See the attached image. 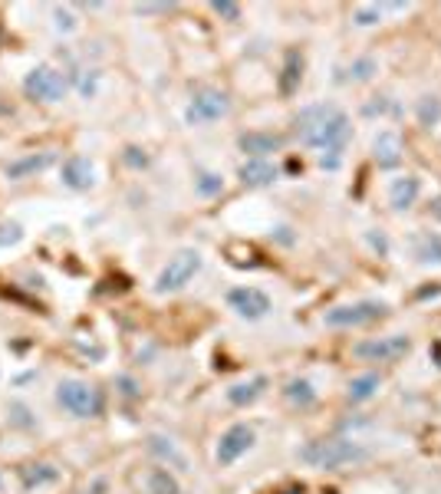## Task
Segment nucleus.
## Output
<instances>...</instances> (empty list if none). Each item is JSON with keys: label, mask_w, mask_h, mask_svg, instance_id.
I'll use <instances>...</instances> for the list:
<instances>
[{"label": "nucleus", "mask_w": 441, "mask_h": 494, "mask_svg": "<svg viewBox=\"0 0 441 494\" xmlns=\"http://www.w3.org/2000/svg\"><path fill=\"white\" fill-rule=\"evenodd\" d=\"M297 139L307 149L320 152V165L329 171L339 169L343 152L349 139H353V123L346 115L343 105L336 103H313L300 109L297 115Z\"/></svg>", "instance_id": "nucleus-1"}, {"label": "nucleus", "mask_w": 441, "mask_h": 494, "mask_svg": "<svg viewBox=\"0 0 441 494\" xmlns=\"http://www.w3.org/2000/svg\"><path fill=\"white\" fill-rule=\"evenodd\" d=\"M365 458L369 452L353 438H317L300 448V462H307L310 468H320V471H339L346 465L365 462Z\"/></svg>", "instance_id": "nucleus-2"}, {"label": "nucleus", "mask_w": 441, "mask_h": 494, "mask_svg": "<svg viewBox=\"0 0 441 494\" xmlns=\"http://www.w3.org/2000/svg\"><path fill=\"white\" fill-rule=\"evenodd\" d=\"M57 402L69 412V416H76V418H96V416H103V406H106V402H103V392L83 380L59 382Z\"/></svg>", "instance_id": "nucleus-3"}, {"label": "nucleus", "mask_w": 441, "mask_h": 494, "mask_svg": "<svg viewBox=\"0 0 441 494\" xmlns=\"http://www.w3.org/2000/svg\"><path fill=\"white\" fill-rule=\"evenodd\" d=\"M202 270V254L194 247H182L178 254L168 257V264L162 267V274L155 277V294H175L184 284H192V277Z\"/></svg>", "instance_id": "nucleus-4"}, {"label": "nucleus", "mask_w": 441, "mask_h": 494, "mask_svg": "<svg viewBox=\"0 0 441 494\" xmlns=\"http://www.w3.org/2000/svg\"><path fill=\"white\" fill-rule=\"evenodd\" d=\"M230 113V99L224 89H214V86H202L194 89L192 99H188V109H184V123L188 125H208L218 123Z\"/></svg>", "instance_id": "nucleus-5"}, {"label": "nucleus", "mask_w": 441, "mask_h": 494, "mask_svg": "<svg viewBox=\"0 0 441 494\" xmlns=\"http://www.w3.org/2000/svg\"><path fill=\"white\" fill-rule=\"evenodd\" d=\"M385 310H389V306H385L382 300H356V304H343L327 310L323 324L336 326V330H353V326H365V324L382 320Z\"/></svg>", "instance_id": "nucleus-6"}, {"label": "nucleus", "mask_w": 441, "mask_h": 494, "mask_svg": "<svg viewBox=\"0 0 441 494\" xmlns=\"http://www.w3.org/2000/svg\"><path fill=\"white\" fill-rule=\"evenodd\" d=\"M23 89H27L30 99H40V103H59V99L69 93V77L57 67H37L27 73Z\"/></svg>", "instance_id": "nucleus-7"}, {"label": "nucleus", "mask_w": 441, "mask_h": 494, "mask_svg": "<svg viewBox=\"0 0 441 494\" xmlns=\"http://www.w3.org/2000/svg\"><path fill=\"white\" fill-rule=\"evenodd\" d=\"M409 350H412V340L405 333H392V336H373V340L356 343L353 356L365 362H392L399 356H405Z\"/></svg>", "instance_id": "nucleus-8"}, {"label": "nucleus", "mask_w": 441, "mask_h": 494, "mask_svg": "<svg viewBox=\"0 0 441 494\" xmlns=\"http://www.w3.org/2000/svg\"><path fill=\"white\" fill-rule=\"evenodd\" d=\"M250 445H254V428L238 422V425H230L228 432L220 435L218 448H214V458H218L220 468H228V465H234L240 455H248Z\"/></svg>", "instance_id": "nucleus-9"}, {"label": "nucleus", "mask_w": 441, "mask_h": 494, "mask_svg": "<svg viewBox=\"0 0 441 494\" xmlns=\"http://www.w3.org/2000/svg\"><path fill=\"white\" fill-rule=\"evenodd\" d=\"M228 304L244 320H260V316L270 314V297L257 287H234L228 294Z\"/></svg>", "instance_id": "nucleus-10"}, {"label": "nucleus", "mask_w": 441, "mask_h": 494, "mask_svg": "<svg viewBox=\"0 0 441 494\" xmlns=\"http://www.w3.org/2000/svg\"><path fill=\"white\" fill-rule=\"evenodd\" d=\"M402 155H405V142H402V135L399 133L385 129V133L375 135L373 159H375L379 169H399V165H402Z\"/></svg>", "instance_id": "nucleus-11"}, {"label": "nucleus", "mask_w": 441, "mask_h": 494, "mask_svg": "<svg viewBox=\"0 0 441 494\" xmlns=\"http://www.w3.org/2000/svg\"><path fill=\"white\" fill-rule=\"evenodd\" d=\"M59 175H63V185L73 191H89L96 185V169H93L86 155H69L63 169H59Z\"/></svg>", "instance_id": "nucleus-12"}, {"label": "nucleus", "mask_w": 441, "mask_h": 494, "mask_svg": "<svg viewBox=\"0 0 441 494\" xmlns=\"http://www.w3.org/2000/svg\"><path fill=\"white\" fill-rule=\"evenodd\" d=\"M240 152L250 155V159H267L270 152H280L284 149V135L277 133H244L238 139Z\"/></svg>", "instance_id": "nucleus-13"}, {"label": "nucleus", "mask_w": 441, "mask_h": 494, "mask_svg": "<svg viewBox=\"0 0 441 494\" xmlns=\"http://www.w3.org/2000/svg\"><path fill=\"white\" fill-rule=\"evenodd\" d=\"M418 195H422L418 175H399V178L389 185V205H392L395 211H409L415 201H418Z\"/></svg>", "instance_id": "nucleus-14"}, {"label": "nucleus", "mask_w": 441, "mask_h": 494, "mask_svg": "<svg viewBox=\"0 0 441 494\" xmlns=\"http://www.w3.org/2000/svg\"><path fill=\"white\" fill-rule=\"evenodd\" d=\"M277 165H270L267 159H248V162L238 169V178L248 185V188H267L277 181Z\"/></svg>", "instance_id": "nucleus-15"}, {"label": "nucleus", "mask_w": 441, "mask_h": 494, "mask_svg": "<svg viewBox=\"0 0 441 494\" xmlns=\"http://www.w3.org/2000/svg\"><path fill=\"white\" fill-rule=\"evenodd\" d=\"M139 488L142 494H182V485H178V478L168 471V468L155 465L148 471L139 475Z\"/></svg>", "instance_id": "nucleus-16"}, {"label": "nucleus", "mask_w": 441, "mask_h": 494, "mask_svg": "<svg viewBox=\"0 0 441 494\" xmlns=\"http://www.w3.org/2000/svg\"><path fill=\"white\" fill-rule=\"evenodd\" d=\"M53 162H57V152L23 155V159H17V162H10L7 169H4V175H7L10 181H20V178H27V175H37V171H47Z\"/></svg>", "instance_id": "nucleus-17"}, {"label": "nucleus", "mask_w": 441, "mask_h": 494, "mask_svg": "<svg viewBox=\"0 0 441 494\" xmlns=\"http://www.w3.org/2000/svg\"><path fill=\"white\" fill-rule=\"evenodd\" d=\"M300 83H303V53H300V50H290L287 63H284V73H280V93L293 96Z\"/></svg>", "instance_id": "nucleus-18"}, {"label": "nucleus", "mask_w": 441, "mask_h": 494, "mask_svg": "<svg viewBox=\"0 0 441 494\" xmlns=\"http://www.w3.org/2000/svg\"><path fill=\"white\" fill-rule=\"evenodd\" d=\"M379 386H382V376H379V372H363V376L349 380L346 399H349V402H369L375 392H379Z\"/></svg>", "instance_id": "nucleus-19"}, {"label": "nucleus", "mask_w": 441, "mask_h": 494, "mask_svg": "<svg viewBox=\"0 0 441 494\" xmlns=\"http://www.w3.org/2000/svg\"><path fill=\"white\" fill-rule=\"evenodd\" d=\"M264 389H267V380H264V376H254V380H248V382L230 386V389H228V402H230V406H250L254 399H260V396H264Z\"/></svg>", "instance_id": "nucleus-20"}, {"label": "nucleus", "mask_w": 441, "mask_h": 494, "mask_svg": "<svg viewBox=\"0 0 441 494\" xmlns=\"http://www.w3.org/2000/svg\"><path fill=\"white\" fill-rule=\"evenodd\" d=\"M57 478H59V471L53 465H47V462L20 468V481H23L27 491H33V488H40V485H50V481H57Z\"/></svg>", "instance_id": "nucleus-21"}, {"label": "nucleus", "mask_w": 441, "mask_h": 494, "mask_svg": "<svg viewBox=\"0 0 441 494\" xmlns=\"http://www.w3.org/2000/svg\"><path fill=\"white\" fill-rule=\"evenodd\" d=\"M415 257H418L422 264H441V234L422 231V234L415 238Z\"/></svg>", "instance_id": "nucleus-22"}, {"label": "nucleus", "mask_w": 441, "mask_h": 494, "mask_svg": "<svg viewBox=\"0 0 441 494\" xmlns=\"http://www.w3.org/2000/svg\"><path fill=\"white\" fill-rule=\"evenodd\" d=\"M284 396H287L293 406H300V409H307V406L317 402V389H313V382L310 380H290L287 389H284Z\"/></svg>", "instance_id": "nucleus-23"}, {"label": "nucleus", "mask_w": 441, "mask_h": 494, "mask_svg": "<svg viewBox=\"0 0 441 494\" xmlns=\"http://www.w3.org/2000/svg\"><path fill=\"white\" fill-rule=\"evenodd\" d=\"M148 448H152L155 455L168 458V462H172L175 468H182V471H188V458H184L182 452H178V448H175V442H172V438L152 435V438H148Z\"/></svg>", "instance_id": "nucleus-24"}, {"label": "nucleus", "mask_w": 441, "mask_h": 494, "mask_svg": "<svg viewBox=\"0 0 441 494\" xmlns=\"http://www.w3.org/2000/svg\"><path fill=\"white\" fill-rule=\"evenodd\" d=\"M418 123H422L425 129H435V125L441 123V99L438 96H422V99H418Z\"/></svg>", "instance_id": "nucleus-25"}, {"label": "nucleus", "mask_w": 441, "mask_h": 494, "mask_svg": "<svg viewBox=\"0 0 441 494\" xmlns=\"http://www.w3.org/2000/svg\"><path fill=\"white\" fill-rule=\"evenodd\" d=\"M194 188H198V195H204V198H214V195L224 191V178L214 175V171H202V175L194 178Z\"/></svg>", "instance_id": "nucleus-26"}, {"label": "nucleus", "mask_w": 441, "mask_h": 494, "mask_svg": "<svg viewBox=\"0 0 441 494\" xmlns=\"http://www.w3.org/2000/svg\"><path fill=\"white\" fill-rule=\"evenodd\" d=\"M375 59L373 57H363V59H356L353 67L346 69V79H353V83H369V79L375 77Z\"/></svg>", "instance_id": "nucleus-27"}, {"label": "nucleus", "mask_w": 441, "mask_h": 494, "mask_svg": "<svg viewBox=\"0 0 441 494\" xmlns=\"http://www.w3.org/2000/svg\"><path fill=\"white\" fill-rule=\"evenodd\" d=\"M356 23L359 27H373V23H379L382 20V7H375V4H369V7H356Z\"/></svg>", "instance_id": "nucleus-28"}, {"label": "nucleus", "mask_w": 441, "mask_h": 494, "mask_svg": "<svg viewBox=\"0 0 441 494\" xmlns=\"http://www.w3.org/2000/svg\"><path fill=\"white\" fill-rule=\"evenodd\" d=\"M212 10L218 17H228V20H240V7L238 4H230V0H214Z\"/></svg>", "instance_id": "nucleus-29"}, {"label": "nucleus", "mask_w": 441, "mask_h": 494, "mask_svg": "<svg viewBox=\"0 0 441 494\" xmlns=\"http://www.w3.org/2000/svg\"><path fill=\"white\" fill-rule=\"evenodd\" d=\"M20 238H23L20 224H0V247H4V244H17Z\"/></svg>", "instance_id": "nucleus-30"}, {"label": "nucleus", "mask_w": 441, "mask_h": 494, "mask_svg": "<svg viewBox=\"0 0 441 494\" xmlns=\"http://www.w3.org/2000/svg\"><path fill=\"white\" fill-rule=\"evenodd\" d=\"M57 27L59 30H73V27H76V20H73V14H69V10L57 7Z\"/></svg>", "instance_id": "nucleus-31"}, {"label": "nucleus", "mask_w": 441, "mask_h": 494, "mask_svg": "<svg viewBox=\"0 0 441 494\" xmlns=\"http://www.w3.org/2000/svg\"><path fill=\"white\" fill-rule=\"evenodd\" d=\"M125 159H129L132 165H145V162H148V155H139V149H129V155H125Z\"/></svg>", "instance_id": "nucleus-32"}, {"label": "nucleus", "mask_w": 441, "mask_h": 494, "mask_svg": "<svg viewBox=\"0 0 441 494\" xmlns=\"http://www.w3.org/2000/svg\"><path fill=\"white\" fill-rule=\"evenodd\" d=\"M280 494H303V488H287V491H280Z\"/></svg>", "instance_id": "nucleus-33"}]
</instances>
